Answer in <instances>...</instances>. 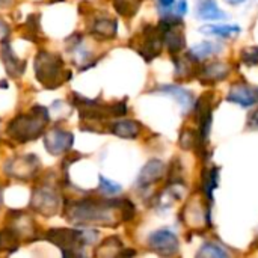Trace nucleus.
Returning <instances> with one entry per match:
<instances>
[{
	"label": "nucleus",
	"mask_w": 258,
	"mask_h": 258,
	"mask_svg": "<svg viewBox=\"0 0 258 258\" xmlns=\"http://www.w3.org/2000/svg\"><path fill=\"white\" fill-rule=\"evenodd\" d=\"M122 198H83L65 200L63 216L74 225H103L118 227L122 222L121 216Z\"/></svg>",
	"instance_id": "nucleus-1"
},
{
	"label": "nucleus",
	"mask_w": 258,
	"mask_h": 258,
	"mask_svg": "<svg viewBox=\"0 0 258 258\" xmlns=\"http://www.w3.org/2000/svg\"><path fill=\"white\" fill-rule=\"evenodd\" d=\"M48 122V109L44 106H33L27 113H18L9 121L6 127V135L20 144H27L41 138L45 133V127Z\"/></svg>",
	"instance_id": "nucleus-2"
},
{
	"label": "nucleus",
	"mask_w": 258,
	"mask_h": 258,
	"mask_svg": "<svg viewBox=\"0 0 258 258\" xmlns=\"http://www.w3.org/2000/svg\"><path fill=\"white\" fill-rule=\"evenodd\" d=\"M63 59L60 54L53 51L41 50L35 56V76L36 80L50 91H54L65 82L73 79V73L70 70H65Z\"/></svg>",
	"instance_id": "nucleus-3"
},
{
	"label": "nucleus",
	"mask_w": 258,
	"mask_h": 258,
	"mask_svg": "<svg viewBox=\"0 0 258 258\" xmlns=\"http://www.w3.org/2000/svg\"><path fill=\"white\" fill-rule=\"evenodd\" d=\"M92 230H73V228H51L45 233V239L62 251L63 257H83L79 249L91 245L97 239Z\"/></svg>",
	"instance_id": "nucleus-4"
},
{
	"label": "nucleus",
	"mask_w": 258,
	"mask_h": 258,
	"mask_svg": "<svg viewBox=\"0 0 258 258\" xmlns=\"http://www.w3.org/2000/svg\"><path fill=\"white\" fill-rule=\"evenodd\" d=\"M30 209L47 218L54 216L60 210V197L56 192V189L51 187L50 184L39 186L33 190L30 200Z\"/></svg>",
	"instance_id": "nucleus-5"
},
{
	"label": "nucleus",
	"mask_w": 258,
	"mask_h": 258,
	"mask_svg": "<svg viewBox=\"0 0 258 258\" xmlns=\"http://www.w3.org/2000/svg\"><path fill=\"white\" fill-rule=\"evenodd\" d=\"M132 47L136 48V51L147 60L151 62L154 57H157L163 47V35L159 30L157 26L147 24L144 26L138 44H132Z\"/></svg>",
	"instance_id": "nucleus-6"
},
{
	"label": "nucleus",
	"mask_w": 258,
	"mask_h": 258,
	"mask_svg": "<svg viewBox=\"0 0 258 258\" xmlns=\"http://www.w3.org/2000/svg\"><path fill=\"white\" fill-rule=\"evenodd\" d=\"M41 168L39 159L35 154H26L15 157L9 160L5 166V171L8 175L17 178V180H30L33 178Z\"/></svg>",
	"instance_id": "nucleus-7"
},
{
	"label": "nucleus",
	"mask_w": 258,
	"mask_h": 258,
	"mask_svg": "<svg viewBox=\"0 0 258 258\" xmlns=\"http://www.w3.org/2000/svg\"><path fill=\"white\" fill-rule=\"evenodd\" d=\"M44 145L51 156H60L70 153L74 145V135L59 127H53L45 133Z\"/></svg>",
	"instance_id": "nucleus-8"
},
{
	"label": "nucleus",
	"mask_w": 258,
	"mask_h": 258,
	"mask_svg": "<svg viewBox=\"0 0 258 258\" xmlns=\"http://www.w3.org/2000/svg\"><path fill=\"white\" fill-rule=\"evenodd\" d=\"M148 245L156 254L163 255V257L175 255L180 248V242H178L177 236L169 230L154 231L148 239Z\"/></svg>",
	"instance_id": "nucleus-9"
},
{
	"label": "nucleus",
	"mask_w": 258,
	"mask_h": 258,
	"mask_svg": "<svg viewBox=\"0 0 258 258\" xmlns=\"http://www.w3.org/2000/svg\"><path fill=\"white\" fill-rule=\"evenodd\" d=\"M0 57L3 60V65H5V70L8 73V76L14 77V79H18L23 76V73L26 71V60L23 59H18L9 44V39L8 38H3L2 39V48H0Z\"/></svg>",
	"instance_id": "nucleus-10"
},
{
	"label": "nucleus",
	"mask_w": 258,
	"mask_h": 258,
	"mask_svg": "<svg viewBox=\"0 0 258 258\" xmlns=\"http://www.w3.org/2000/svg\"><path fill=\"white\" fill-rule=\"evenodd\" d=\"M230 74V67L227 63L222 62H212V63H206L201 65L198 68L197 77L200 79L201 83L204 85H213L216 82H221L224 79H227Z\"/></svg>",
	"instance_id": "nucleus-11"
},
{
	"label": "nucleus",
	"mask_w": 258,
	"mask_h": 258,
	"mask_svg": "<svg viewBox=\"0 0 258 258\" xmlns=\"http://www.w3.org/2000/svg\"><path fill=\"white\" fill-rule=\"evenodd\" d=\"M230 103H236L242 107H251L257 104L258 101V89H254L245 83L233 85L230 89V94L227 97Z\"/></svg>",
	"instance_id": "nucleus-12"
},
{
	"label": "nucleus",
	"mask_w": 258,
	"mask_h": 258,
	"mask_svg": "<svg viewBox=\"0 0 258 258\" xmlns=\"http://www.w3.org/2000/svg\"><path fill=\"white\" fill-rule=\"evenodd\" d=\"M163 174H165V163L162 160L153 159L141 169V174L138 177V186L147 189L156 181H159L163 177Z\"/></svg>",
	"instance_id": "nucleus-13"
},
{
	"label": "nucleus",
	"mask_w": 258,
	"mask_h": 258,
	"mask_svg": "<svg viewBox=\"0 0 258 258\" xmlns=\"http://www.w3.org/2000/svg\"><path fill=\"white\" fill-rule=\"evenodd\" d=\"M116 30H118V21L110 17L95 18L89 26V32L92 33V36L98 39H112L115 38Z\"/></svg>",
	"instance_id": "nucleus-14"
},
{
	"label": "nucleus",
	"mask_w": 258,
	"mask_h": 258,
	"mask_svg": "<svg viewBox=\"0 0 258 258\" xmlns=\"http://www.w3.org/2000/svg\"><path fill=\"white\" fill-rule=\"evenodd\" d=\"M109 132L121 139H136L141 133V124L133 119H121L112 122Z\"/></svg>",
	"instance_id": "nucleus-15"
},
{
	"label": "nucleus",
	"mask_w": 258,
	"mask_h": 258,
	"mask_svg": "<svg viewBox=\"0 0 258 258\" xmlns=\"http://www.w3.org/2000/svg\"><path fill=\"white\" fill-rule=\"evenodd\" d=\"M156 91L162 92V94L172 95L174 98H177V101L180 103V106L184 112H187L194 106V94L189 92L187 89H183V88L174 86V85H163V86H159Z\"/></svg>",
	"instance_id": "nucleus-16"
},
{
	"label": "nucleus",
	"mask_w": 258,
	"mask_h": 258,
	"mask_svg": "<svg viewBox=\"0 0 258 258\" xmlns=\"http://www.w3.org/2000/svg\"><path fill=\"white\" fill-rule=\"evenodd\" d=\"M20 233L14 227H8L0 231V251L12 254L20 246Z\"/></svg>",
	"instance_id": "nucleus-17"
},
{
	"label": "nucleus",
	"mask_w": 258,
	"mask_h": 258,
	"mask_svg": "<svg viewBox=\"0 0 258 258\" xmlns=\"http://www.w3.org/2000/svg\"><path fill=\"white\" fill-rule=\"evenodd\" d=\"M221 50H222V47H221L219 44L212 42V41H206V42H201V44L192 47V48L187 51V54H189L190 57H194L195 60L200 62V60H203V59H206V57H209V56H212V54L219 53Z\"/></svg>",
	"instance_id": "nucleus-18"
},
{
	"label": "nucleus",
	"mask_w": 258,
	"mask_h": 258,
	"mask_svg": "<svg viewBox=\"0 0 258 258\" xmlns=\"http://www.w3.org/2000/svg\"><path fill=\"white\" fill-rule=\"evenodd\" d=\"M198 17L203 20H221L227 18V14L219 9L215 0H203L198 6Z\"/></svg>",
	"instance_id": "nucleus-19"
},
{
	"label": "nucleus",
	"mask_w": 258,
	"mask_h": 258,
	"mask_svg": "<svg viewBox=\"0 0 258 258\" xmlns=\"http://www.w3.org/2000/svg\"><path fill=\"white\" fill-rule=\"evenodd\" d=\"M218 184H219V169L212 168L210 171H206L203 175V190L209 201L213 200V190L218 187Z\"/></svg>",
	"instance_id": "nucleus-20"
},
{
	"label": "nucleus",
	"mask_w": 258,
	"mask_h": 258,
	"mask_svg": "<svg viewBox=\"0 0 258 258\" xmlns=\"http://www.w3.org/2000/svg\"><path fill=\"white\" fill-rule=\"evenodd\" d=\"M201 33L204 35H215L219 38H228L231 35H236L240 32L239 26H204L200 29Z\"/></svg>",
	"instance_id": "nucleus-21"
},
{
	"label": "nucleus",
	"mask_w": 258,
	"mask_h": 258,
	"mask_svg": "<svg viewBox=\"0 0 258 258\" xmlns=\"http://www.w3.org/2000/svg\"><path fill=\"white\" fill-rule=\"evenodd\" d=\"M141 3H142V0H113V6H115L116 12L127 18L133 17L138 12Z\"/></svg>",
	"instance_id": "nucleus-22"
},
{
	"label": "nucleus",
	"mask_w": 258,
	"mask_h": 258,
	"mask_svg": "<svg viewBox=\"0 0 258 258\" xmlns=\"http://www.w3.org/2000/svg\"><path fill=\"white\" fill-rule=\"evenodd\" d=\"M113 248L116 249H122V242L119 240V237L116 236H112L109 239H106L97 249H95V257H112V255H116L115 251H112Z\"/></svg>",
	"instance_id": "nucleus-23"
},
{
	"label": "nucleus",
	"mask_w": 258,
	"mask_h": 258,
	"mask_svg": "<svg viewBox=\"0 0 258 258\" xmlns=\"http://www.w3.org/2000/svg\"><path fill=\"white\" fill-rule=\"evenodd\" d=\"M198 257L225 258V257H228V252H227L224 248H221V246H218V245H215V243H204V245H203V248L198 251Z\"/></svg>",
	"instance_id": "nucleus-24"
},
{
	"label": "nucleus",
	"mask_w": 258,
	"mask_h": 258,
	"mask_svg": "<svg viewBox=\"0 0 258 258\" xmlns=\"http://www.w3.org/2000/svg\"><path fill=\"white\" fill-rule=\"evenodd\" d=\"M26 30L27 33L24 35V38H29L32 42H38V33H39V15H29V18L26 20Z\"/></svg>",
	"instance_id": "nucleus-25"
},
{
	"label": "nucleus",
	"mask_w": 258,
	"mask_h": 258,
	"mask_svg": "<svg viewBox=\"0 0 258 258\" xmlns=\"http://www.w3.org/2000/svg\"><path fill=\"white\" fill-rule=\"evenodd\" d=\"M98 181H100L98 190L101 194H104V195H116V194H119L122 190L121 184H118V183H115L112 180H107L103 175H98Z\"/></svg>",
	"instance_id": "nucleus-26"
},
{
	"label": "nucleus",
	"mask_w": 258,
	"mask_h": 258,
	"mask_svg": "<svg viewBox=\"0 0 258 258\" xmlns=\"http://www.w3.org/2000/svg\"><path fill=\"white\" fill-rule=\"evenodd\" d=\"M198 142H200V138H198V135L194 130L186 128V130L181 132V135H180V145H181V148L190 150L195 145H198Z\"/></svg>",
	"instance_id": "nucleus-27"
},
{
	"label": "nucleus",
	"mask_w": 258,
	"mask_h": 258,
	"mask_svg": "<svg viewBox=\"0 0 258 258\" xmlns=\"http://www.w3.org/2000/svg\"><path fill=\"white\" fill-rule=\"evenodd\" d=\"M240 59L246 67H255L258 65V47H246L240 53Z\"/></svg>",
	"instance_id": "nucleus-28"
},
{
	"label": "nucleus",
	"mask_w": 258,
	"mask_h": 258,
	"mask_svg": "<svg viewBox=\"0 0 258 258\" xmlns=\"http://www.w3.org/2000/svg\"><path fill=\"white\" fill-rule=\"evenodd\" d=\"M110 112H112V118H121V116L127 115V103H125V100L110 104Z\"/></svg>",
	"instance_id": "nucleus-29"
},
{
	"label": "nucleus",
	"mask_w": 258,
	"mask_h": 258,
	"mask_svg": "<svg viewBox=\"0 0 258 258\" xmlns=\"http://www.w3.org/2000/svg\"><path fill=\"white\" fill-rule=\"evenodd\" d=\"M174 3H175V0H159V5L162 9H171Z\"/></svg>",
	"instance_id": "nucleus-30"
},
{
	"label": "nucleus",
	"mask_w": 258,
	"mask_h": 258,
	"mask_svg": "<svg viewBox=\"0 0 258 258\" xmlns=\"http://www.w3.org/2000/svg\"><path fill=\"white\" fill-rule=\"evenodd\" d=\"M177 9H178V14L184 15V14L187 12V5H186V0H180V2H178V6H177Z\"/></svg>",
	"instance_id": "nucleus-31"
},
{
	"label": "nucleus",
	"mask_w": 258,
	"mask_h": 258,
	"mask_svg": "<svg viewBox=\"0 0 258 258\" xmlns=\"http://www.w3.org/2000/svg\"><path fill=\"white\" fill-rule=\"evenodd\" d=\"M249 125L254 127V128H258V110L251 115V118H249Z\"/></svg>",
	"instance_id": "nucleus-32"
},
{
	"label": "nucleus",
	"mask_w": 258,
	"mask_h": 258,
	"mask_svg": "<svg viewBox=\"0 0 258 258\" xmlns=\"http://www.w3.org/2000/svg\"><path fill=\"white\" fill-rule=\"evenodd\" d=\"M118 255H121V257H132V255H136V251H133V249H125V251H119Z\"/></svg>",
	"instance_id": "nucleus-33"
},
{
	"label": "nucleus",
	"mask_w": 258,
	"mask_h": 258,
	"mask_svg": "<svg viewBox=\"0 0 258 258\" xmlns=\"http://www.w3.org/2000/svg\"><path fill=\"white\" fill-rule=\"evenodd\" d=\"M5 32V33H9V27H8V24L3 21V20H0V32Z\"/></svg>",
	"instance_id": "nucleus-34"
},
{
	"label": "nucleus",
	"mask_w": 258,
	"mask_h": 258,
	"mask_svg": "<svg viewBox=\"0 0 258 258\" xmlns=\"http://www.w3.org/2000/svg\"><path fill=\"white\" fill-rule=\"evenodd\" d=\"M227 3H230V5H240V3H243L245 0H225Z\"/></svg>",
	"instance_id": "nucleus-35"
},
{
	"label": "nucleus",
	"mask_w": 258,
	"mask_h": 258,
	"mask_svg": "<svg viewBox=\"0 0 258 258\" xmlns=\"http://www.w3.org/2000/svg\"><path fill=\"white\" fill-rule=\"evenodd\" d=\"M0 88H5V89H6V88H8V82L2 80V82H0Z\"/></svg>",
	"instance_id": "nucleus-36"
},
{
	"label": "nucleus",
	"mask_w": 258,
	"mask_h": 258,
	"mask_svg": "<svg viewBox=\"0 0 258 258\" xmlns=\"http://www.w3.org/2000/svg\"><path fill=\"white\" fill-rule=\"evenodd\" d=\"M3 195H2V187H0V207H2V204H3V198H2Z\"/></svg>",
	"instance_id": "nucleus-37"
},
{
	"label": "nucleus",
	"mask_w": 258,
	"mask_h": 258,
	"mask_svg": "<svg viewBox=\"0 0 258 258\" xmlns=\"http://www.w3.org/2000/svg\"><path fill=\"white\" fill-rule=\"evenodd\" d=\"M6 3V0H0V5H5Z\"/></svg>",
	"instance_id": "nucleus-38"
},
{
	"label": "nucleus",
	"mask_w": 258,
	"mask_h": 258,
	"mask_svg": "<svg viewBox=\"0 0 258 258\" xmlns=\"http://www.w3.org/2000/svg\"><path fill=\"white\" fill-rule=\"evenodd\" d=\"M50 2L53 3V2H62V0H50Z\"/></svg>",
	"instance_id": "nucleus-39"
}]
</instances>
